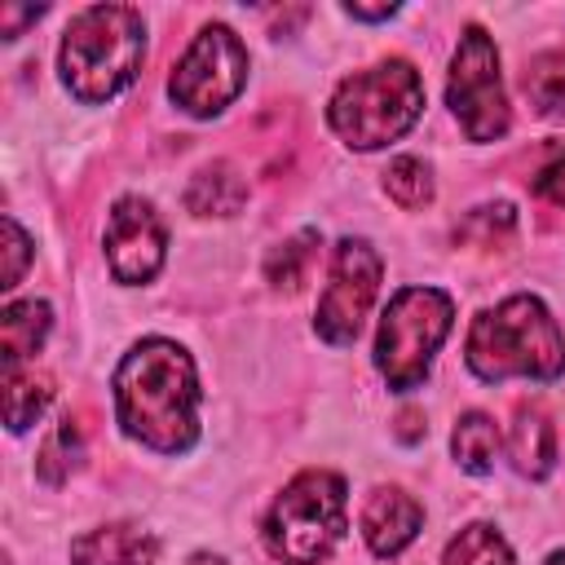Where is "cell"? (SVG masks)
<instances>
[{
  "label": "cell",
  "instance_id": "cell-30",
  "mask_svg": "<svg viewBox=\"0 0 565 565\" xmlns=\"http://www.w3.org/2000/svg\"><path fill=\"white\" fill-rule=\"evenodd\" d=\"M547 565H565V552H552V556H547Z\"/></svg>",
  "mask_w": 565,
  "mask_h": 565
},
{
  "label": "cell",
  "instance_id": "cell-29",
  "mask_svg": "<svg viewBox=\"0 0 565 565\" xmlns=\"http://www.w3.org/2000/svg\"><path fill=\"white\" fill-rule=\"evenodd\" d=\"M190 565H225V561L212 556V552H199V556H190Z\"/></svg>",
  "mask_w": 565,
  "mask_h": 565
},
{
  "label": "cell",
  "instance_id": "cell-24",
  "mask_svg": "<svg viewBox=\"0 0 565 565\" xmlns=\"http://www.w3.org/2000/svg\"><path fill=\"white\" fill-rule=\"evenodd\" d=\"M4 256H9V265H4V287H18L22 265H26V256H31V238L22 234V225H18L13 216H4Z\"/></svg>",
  "mask_w": 565,
  "mask_h": 565
},
{
  "label": "cell",
  "instance_id": "cell-16",
  "mask_svg": "<svg viewBox=\"0 0 565 565\" xmlns=\"http://www.w3.org/2000/svg\"><path fill=\"white\" fill-rule=\"evenodd\" d=\"M49 397H53L49 375H40L35 366H4V419L13 433L35 424V415L49 406Z\"/></svg>",
  "mask_w": 565,
  "mask_h": 565
},
{
  "label": "cell",
  "instance_id": "cell-11",
  "mask_svg": "<svg viewBox=\"0 0 565 565\" xmlns=\"http://www.w3.org/2000/svg\"><path fill=\"white\" fill-rule=\"evenodd\" d=\"M419 521H424L419 503L406 490H393V486L375 490L362 508V534H366L375 556H397L419 534Z\"/></svg>",
  "mask_w": 565,
  "mask_h": 565
},
{
  "label": "cell",
  "instance_id": "cell-15",
  "mask_svg": "<svg viewBox=\"0 0 565 565\" xmlns=\"http://www.w3.org/2000/svg\"><path fill=\"white\" fill-rule=\"evenodd\" d=\"M512 459H516V472L525 477H547L552 463H556V437H552V424L543 411L534 406H521L516 411V424H512Z\"/></svg>",
  "mask_w": 565,
  "mask_h": 565
},
{
  "label": "cell",
  "instance_id": "cell-25",
  "mask_svg": "<svg viewBox=\"0 0 565 565\" xmlns=\"http://www.w3.org/2000/svg\"><path fill=\"white\" fill-rule=\"evenodd\" d=\"M534 190L547 199V203H556V207H565V154H556L539 177H534Z\"/></svg>",
  "mask_w": 565,
  "mask_h": 565
},
{
  "label": "cell",
  "instance_id": "cell-6",
  "mask_svg": "<svg viewBox=\"0 0 565 565\" xmlns=\"http://www.w3.org/2000/svg\"><path fill=\"white\" fill-rule=\"evenodd\" d=\"M450 313L455 305L437 287H406L388 300L375 340V366L384 371L388 388L406 393L428 375V362L450 331Z\"/></svg>",
  "mask_w": 565,
  "mask_h": 565
},
{
  "label": "cell",
  "instance_id": "cell-23",
  "mask_svg": "<svg viewBox=\"0 0 565 565\" xmlns=\"http://www.w3.org/2000/svg\"><path fill=\"white\" fill-rule=\"evenodd\" d=\"M75 463H79V424L66 415V419L53 428V437L44 441V450H40V463H35V468H40V477H44V481H53V486H57Z\"/></svg>",
  "mask_w": 565,
  "mask_h": 565
},
{
  "label": "cell",
  "instance_id": "cell-2",
  "mask_svg": "<svg viewBox=\"0 0 565 565\" xmlns=\"http://www.w3.org/2000/svg\"><path fill=\"white\" fill-rule=\"evenodd\" d=\"M146 26L128 4H93L71 18L62 40V79L79 102H106L141 71Z\"/></svg>",
  "mask_w": 565,
  "mask_h": 565
},
{
  "label": "cell",
  "instance_id": "cell-8",
  "mask_svg": "<svg viewBox=\"0 0 565 565\" xmlns=\"http://www.w3.org/2000/svg\"><path fill=\"white\" fill-rule=\"evenodd\" d=\"M446 102L459 115L468 141H494L508 132L512 115H508V97H503V79H499V49L481 26H468L455 49Z\"/></svg>",
  "mask_w": 565,
  "mask_h": 565
},
{
  "label": "cell",
  "instance_id": "cell-28",
  "mask_svg": "<svg viewBox=\"0 0 565 565\" xmlns=\"http://www.w3.org/2000/svg\"><path fill=\"white\" fill-rule=\"evenodd\" d=\"M349 13H353V18H366V22H375V18H393V4H380V9H366V4H349Z\"/></svg>",
  "mask_w": 565,
  "mask_h": 565
},
{
  "label": "cell",
  "instance_id": "cell-20",
  "mask_svg": "<svg viewBox=\"0 0 565 565\" xmlns=\"http://www.w3.org/2000/svg\"><path fill=\"white\" fill-rule=\"evenodd\" d=\"M313 256H318V230H300L296 238H287V243H278V247L269 252V260H265V278H269L274 287L296 291V287L305 282Z\"/></svg>",
  "mask_w": 565,
  "mask_h": 565
},
{
  "label": "cell",
  "instance_id": "cell-21",
  "mask_svg": "<svg viewBox=\"0 0 565 565\" xmlns=\"http://www.w3.org/2000/svg\"><path fill=\"white\" fill-rule=\"evenodd\" d=\"M384 190H388L402 207H424V203L433 199V177H428V168H424L419 159L402 154V159L388 163V172H384Z\"/></svg>",
  "mask_w": 565,
  "mask_h": 565
},
{
  "label": "cell",
  "instance_id": "cell-3",
  "mask_svg": "<svg viewBox=\"0 0 565 565\" xmlns=\"http://www.w3.org/2000/svg\"><path fill=\"white\" fill-rule=\"evenodd\" d=\"M468 366L481 380H503V375L556 380L565 371V340L552 313L534 296H512L472 322Z\"/></svg>",
  "mask_w": 565,
  "mask_h": 565
},
{
  "label": "cell",
  "instance_id": "cell-10",
  "mask_svg": "<svg viewBox=\"0 0 565 565\" xmlns=\"http://www.w3.org/2000/svg\"><path fill=\"white\" fill-rule=\"evenodd\" d=\"M106 256L119 282H146L163 265V225L146 199H119L106 221Z\"/></svg>",
  "mask_w": 565,
  "mask_h": 565
},
{
  "label": "cell",
  "instance_id": "cell-27",
  "mask_svg": "<svg viewBox=\"0 0 565 565\" xmlns=\"http://www.w3.org/2000/svg\"><path fill=\"white\" fill-rule=\"evenodd\" d=\"M397 424H402L397 433H402L406 441H419V437H424V424H419V411H406V415H402Z\"/></svg>",
  "mask_w": 565,
  "mask_h": 565
},
{
  "label": "cell",
  "instance_id": "cell-18",
  "mask_svg": "<svg viewBox=\"0 0 565 565\" xmlns=\"http://www.w3.org/2000/svg\"><path fill=\"white\" fill-rule=\"evenodd\" d=\"M455 459H459V468H468V472H490L494 468V450H499V428H494V419L490 415H481V411H468L459 424H455Z\"/></svg>",
  "mask_w": 565,
  "mask_h": 565
},
{
  "label": "cell",
  "instance_id": "cell-12",
  "mask_svg": "<svg viewBox=\"0 0 565 565\" xmlns=\"http://www.w3.org/2000/svg\"><path fill=\"white\" fill-rule=\"evenodd\" d=\"M159 543L141 525H102L71 543V565H154Z\"/></svg>",
  "mask_w": 565,
  "mask_h": 565
},
{
  "label": "cell",
  "instance_id": "cell-14",
  "mask_svg": "<svg viewBox=\"0 0 565 565\" xmlns=\"http://www.w3.org/2000/svg\"><path fill=\"white\" fill-rule=\"evenodd\" d=\"M49 335V305L44 300H13L0 313V340H4V366H26L35 349Z\"/></svg>",
  "mask_w": 565,
  "mask_h": 565
},
{
  "label": "cell",
  "instance_id": "cell-17",
  "mask_svg": "<svg viewBox=\"0 0 565 565\" xmlns=\"http://www.w3.org/2000/svg\"><path fill=\"white\" fill-rule=\"evenodd\" d=\"M521 88L543 119H565V53H539L525 62Z\"/></svg>",
  "mask_w": 565,
  "mask_h": 565
},
{
  "label": "cell",
  "instance_id": "cell-26",
  "mask_svg": "<svg viewBox=\"0 0 565 565\" xmlns=\"http://www.w3.org/2000/svg\"><path fill=\"white\" fill-rule=\"evenodd\" d=\"M40 13H44L40 4H26V9H18V4H4V9H0V35H4V40H18L22 22H35Z\"/></svg>",
  "mask_w": 565,
  "mask_h": 565
},
{
  "label": "cell",
  "instance_id": "cell-7",
  "mask_svg": "<svg viewBox=\"0 0 565 565\" xmlns=\"http://www.w3.org/2000/svg\"><path fill=\"white\" fill-rule=\"evenodd\" d=\"M243 84H247V49L230 26L212 22L194 35L185 57L177 62L168 93L185 115L207 119V115L225 110L243 93Z\"/></svg>",
  "mask_w": 565,
  "mask_h": 565
},
{
  "label": "cell",
  "instance_id": "cell-4",
  "mask_svg": "<svg viewBox=\"0 0 565 565\" xmlns=\"http://www.w3.org/2000/svg\"><path fill=\"white\" fill-rule=\"evenodd\" d=\"M419 110H424L419 71L411 62L393 57L362 75H349L335 88L327 119L353 150H380V146L397 141L419 119Z\"/></svg>",
  "mask_w": 565,
  "mask_h": 565
},
{
  "label": "cell",
  "instance_id": "cell-1",
  "mask_svg": "<svg viewBox=\"0 0 565 565\" xmlns=\"http://www.w3.org/2000/svg\"><path fill=\"white\" fill-rule=\"evenodd\" d=\"M115 406L128 437L177 455L199 437V384L190 358L172 340H141L115 371Z\"/></svg>",
  "mask_w": 565,
  "mask_h": 565
},
{
  "label": "cell",
  "instance_id": "cell-22",
  "mask_svg": "<svg viewBox=\"0 0 565 565\" xmlns=\"http://www.w3.org/2000/svg\"><path fill=\"white\" fill-rule=\"evenodd\" d=\"M512 225H516L512 207H508V203H494V207L468 212V216L455 225V238H459V243H477V247H494V243H503V238L512 234Z\"/></svg>",
  "mask_w": 565,
  "mask_h": 565
},
{
  "label": "cell",
  "instance_id": "cell-13",
  "mask_svg": "<svg viewBox=\"0 0 565 565\" xmlns=\"http://www.w3.org/2000/svg\"><path fill=\"white\" fill-rule=\"evenodd\" d=\"M247 203V181L234 163H207L203 172H194V181L185 185V207L194 216H234Z\"/></svg>",
  "mask_w": 565,
  "mask_h": 565
},
{
  "label": "cell",
  "instance_id": "cell-9",
  "mask_svg": "<svg viewBox=\"0 0 565 565\" xmlns=\"http://www.w3.org/2000/svg\"><path fill=\"white\" fill-rule=\"evenodd\" d=\"M380 287V256L371 252V243L362 238H340L335 243V260H331V282L318 300V335L327 344H349L375 300Z\"/></svg>",
  "mask_w": 565,
  "mask_h": 565
},
{
  "label": "cell",
  "instance_id": "cell-19",
  "mask_svg": "<svg viewBox=\"0 0 565 565\" xmlns=\"http://www.w3.org/2000/svg\"><path fill=\"white\" fill-rule=\"evenodd\" d=\"M441 565H512V552L494 525H463L450 539Z\"/></svg>",
  "mask_w": 565,
  "mask_h": 565
},
{
  "label": "cell",
  "instance_id": "cell-5",
  "mask_svg": "<svg viewBox=\"0 0 565 565\" xmlns=\"http://www.w3.org/2000/svg\"><path fill=\"white\" fill-rule=\"evenodd\" d=\"M344 534V481L335 472H300L269 508L265 543L282 565H318Z\"/></svg>",
  "mask_w": 565,
  "mask_h": 565
}]
</instances>
